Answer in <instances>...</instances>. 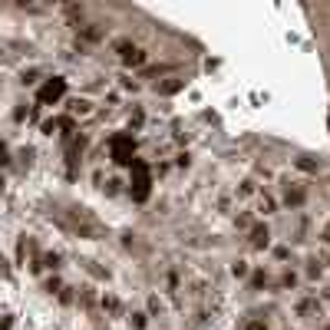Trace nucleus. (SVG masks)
I'll return each instance as SVG.
<instances>
[{
  "label": "nucleus",
  "mask_w": 330,
  "mask_h": 330,
  "mask_svg": "<svg viewBox=\"0 0 330 330\" xmlns=\"http://www.w3.org/2000/svg\"><path fill=\"white\" fill-rule=\"evenodd\" d=\"M116 50L122 53V60H126L129 66H142V63H145V50L132 47V43H116Z\"/></svg>",
  "instance_id": "1"
},
{
  "label": "nucleus",
  "mask_w": 330,
  "mask_h": 330,
  "mask_svg": "<svg viewBox=\"0 0 330 330\" xmlns=\"http://www.w3.org/2000/svg\"><path fill=\"white\" fill-rule=\"evenodd\" d=\"M271 244V228L267 225H254L251 228V248H267Z\"/></svg>",
  "instance_id": "2"
},
{
  "label": "nucleus",
  "mask_w": 330,
  "mask_h": 330,
  "mask_svg": "<svg viewBox=\"0 0 330 330\" xmlns=\"http://www.w3.org/2000/svg\"><path fill=\"white\" fill-rule=\"evenodd\" d=\"M284 202L291 205V208H300V205H304V192H300V189H291V185H287V192H284Z\"/></svg>",
  "instance_id": "3"
},
{
  "label": "nucleus",
  "mask_w": 330,
  "mask_h": 330,
  "mask_svg": "<svg viewBox=\"0 0 330 330\" xmlns=\"http://www.w3.org/2000/svg\"><path fill=\"white\" fill-rule=\"evenodd\" d=\"M261 212H264V215H274L277 212V202L271 195H261Z\"/></svg>",
  "instance_id": "4"
},
{
  "label": "nucleus",
  "mask_w": 330,
  "mask_h": 330,
  "mask_svg": "<svg viewBox=\"0 0 330 330\" xmlns=\"http://www.w3.org/2000/svg\"><path fill=\"white\" fill-rule=\"evenodd\" d=\"M231 274L244 277V274H248V261H235V264H231Z\"/></svg>",
  "instance_id": "5"
},
{
  "label": "nucleus",
  "mask_w": 330,
  "mask_h": 330,
  "mask_svg": "<svg viewBox=\"0 0 330 330\" xmlns=\"http://www.w3.org/2000/svg\"><path fill=\"white\" fill-rule=\"evenodd\" d=\"M238 195H241V198L254 195V182H251V179H248V182H241V189H238Z\"/></svg>",
  "instance_id": "6"
},
{
  "label": "nucleus",
  "mask_w": 330,
  "mask_h": 330,
  "mask_svg": "<svg viewBox=\"0 0 330 330\" xmlns=\"http://www.w3.org/2000/svg\"><path fill=\"white\" fill-rule=\"evenodd\" d=\"M244 330H267V323H264V320H258V317H251V320L244 323Z\"/></svg>",
  "instance_id": "7"
},
{
  "label": "nucleus",
  "mask_w": 330,
  "mask_h": 330,
  "mask_svg": "<svg viewBox=\"0 0 330 330\" xmlns=\"http://www.w3.org/2000/svg\"><path fill=\"white\" fill-rule=\"evenodd\" d=\"M297 169L300 172H317V165L310 162V158H297Z\"/></svg>",
  "instance_id": "8"
},
{
  "label": "nucleus",
  "mask_w": 330,
  "mask_h": 330,
  "mask_svg": "<svg viewBox=\"0 0 330 330\" xmlns=\"http://www.w3.org/2000/svg\"><path fill=\"white\" fill-rule=\"evenodd\" d=\"M314 307H317L314 300H300V304H297V314L304 317V314H310V310H314Z\"/></svg>",
  "instance_id": "9"
},
{
  "label": "nucleus",
  "mask_w": 330,
  "mask_h": 330,
  "mask_svg": "<svg viewBox=\"0 0 330 330\" xmlns=\"http://www.w3.org/2000/svg\"><path fill=\"white\" fill-rule=\"evenodd\" d=\"M294 284H297V274H294V271H287V274L281 277V287H294Z\"/></svg>",
  "instance_id": "10"
},
{
  "label": "nucleus",
  "mask_w": 330,
  "mask_h": 330,
  "mask_svg": "<svg viewBox=\"0 0 330 330\" xmlns=\"http://www.w3.org/2000/svg\"><path fill=\"white\" fill-rule=\"evenodd\" d=\"M251 284H254V287H261V284H267V274H264V271H254Z\"/></svg>",
  "instance_id": "11"
},
{
  "label": "nucleus",
  "mask_w": 330,
  "mask_h": 330,
  "mask_svg": "<svg viewBox=\"0 0 330 330\" xmlns=\"http://www.w3.org/2000/svg\"><path fill=\"white\" fill-rule=\"evenodd\" d=\"M132 327H135V330L145 327V314H132Z\"/></svg>",
  "instance_id": "12"
},
{
  "label": "nucleus",
  "mask_w": 330,
  "mask_h": 330,
  "mask_svg": "<svg viewBox=\"0 0 330 330\" xmlns=\"http://www.w3.org/2000/svg\"><path fill=\"white\" fill-rule=\"evenodd\" d=\"M323 241H330V225H327V228H323Z\"/></svg>",
  "instance_id": "13"
},
{
  "label": "nucleus",
  "mask_w": 330,
  "mask_h": 330,
  "mask_svg": "<svg viewBox=\"0 0 330 330\" xmlns=\"http://www.w3.org/2000/svg\"><path fill=\"white\" fill-rule=\"evenodd\" d=\"M327 330H330V327H327Z\"/></svg>",
  "instance_id": "14"
}]
</instances>
